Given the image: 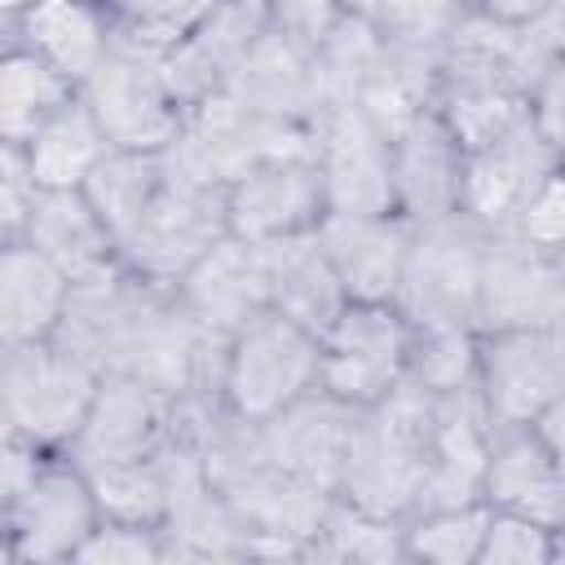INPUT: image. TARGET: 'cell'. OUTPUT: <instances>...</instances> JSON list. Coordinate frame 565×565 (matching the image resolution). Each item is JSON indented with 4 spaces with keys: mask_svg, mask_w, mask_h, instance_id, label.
I'll use <instances>...</instances> for the list:
<instances>
[{
    "mask_svg": "<svg viewBox=\"0 0 565 565\" xmlns=\"http://www.w3.org/2000/svg\"><path fill=\"white\" fill-rule=\"evenodd\" d=\"M322 388V335L282 309L252 313L221 344V406L238 424H265Z\"/></svg>",
    "mask_w": 565,
    "mask_h": 565,
    "instance_id": "cell-1",
    "label": "cell"
},
{
    "mask_svg": "<svg viewBox=\"0 0 565 565\" xmlns=\"http://www.w3.org/2000/svg\"><path fill=\"white\" fill-rule=\"evenodd\" d=\"M102 375L106 371L62 335L4 349V371H0L4 433L31 437L49 450H71L97 397Z\"/></svg>",
    "mask_w": 565,
    "mask_h": 565,
    "instance_id": "cell-2",
    "label": "cell"
},
{
    "mask_svg": "<svg viewBox=\"0 0 565 565\" xmlns=\"http://www.w3.org/2000/svg\"><path fill=\"white\" fill-rule=\"evenodd\" d=\"M225 234V185L194 172L177 150H168V177L119 252L132 274L177 287L181 274Z\"/></svg>",
    "mask_w": 565,
    "mask_h": 565,
    "instance_id": "cell-3",
    "label": "cell"
},
{
    "mask_svg": "<svg viewBox=\"0 0 565 565\" xmlns=\"http://www.w3.org/2000/svg\"><path fill=\"white\" fill-rule=\"evenodd\" d=\"M415 322L397 300H349L322 331V388L353 406H380L411 375Z\"/></svg>",
    "mask_w": 565,
    "mask_h": 565,
    "instance_id": "cell-4",
    "label": "cell"
},
{
    "mask_svg": "<svg viewBox=\"0 0 565 565\" xmlns=\"http://www.w3.org/2000/svg\"><path fill=\"white\" fill-rule=\"evenodd\" d=\"M79 97L88 102V110L97 115V124L115 150L163 154L181 141L185 115H190L177 102L163 66H159V53L146 44H132L124 35L115 40L110 57L88 75Z\"/></svg>",
    "mask_w": 565,
    "mask_h": 565,
    "instance_id": "cell-5",
    "label": "cell"
},
{
    "mask_svg": "<svg viewBox=\"0 0 565 565\" xmlns=\"http://www.w3.org/2000/svg\"><path fill=\"white\" fill-rule=\"evenodd\" d=\"M102 525V503L88 468L57 450L40 477L4 503V561L9 565H57L75 561L84 539Z\"/></svg>",
    "mask_w": 565,
    "mask_h": 565,
    "instance_id": "cell-6",
    "label": "cell"
},
{
    "mask_svg": "<svg viewBox=\"0 0 565 565\" xmlns=\"http://www.w3.org/2000/svg\"><path fill=\"white\" fill-rule=\"evenodd\" d=\"M477 397L490 424H534L565 397V322L499 327L477 340Z\"/></svg>",
    "mask_w": 565,
    "mask_h": 565,
    "instance_id": "cell-7",
    "label": "cell"
},
{
    "mask_svg": "<svg viewBox=\"0 0 565 565\" xmlns=\"http://www.w3.org/2000/svg\"><path fill=\"white\" fill-rule=\"evenodd\" d=\"M481 247L486 230L472 216H446L415 225L397 309L424 327V322H468L477 327V278H481Z\"/></svg>",
    "mask_w": 565,
    "mask_h": 565,
    "instance_id": "cell-8",
    "label": "cell"
},
{
    "mask_svg": "<svg viewBox=\"0 0 565 565\" xmlns=\"http://www.w3.org/2000/svg\"><path fill=\"white\" fill-rule=\"evenodd\" d=\"M309 128L327 185V212H397L393 137L362 102H322Z\"/></svg>",
    "mask_w": 565,
    "mask_h": 565,
    "instance_id": "cell-9",
    "label": "cell"
},
{
    "mask_svg": "<svg viewBox=\"0 0 565 565\" xmlns=\"http://www.w3.org/2000/svg\"><path fill=\"white\" fill-rule=\"evenodd\" d=\"M322 216L327 185L313 146L260 159L225 185V225L243 243H278L291 234H309Z\"/></svg>",
    "mask_w": 565,
    "mask_h": 565,
    "instance_id": "cell-10",
    "label": "cell"
},
{
    "mask_svg": "<svg viewBox=\"0 0 565 565\" xmlns=\"http://www.w3.org/2000/svg\"><path fill=\"white\" fill-rule=\"evenodd\" d=\"M177 433H181V397L132 371H106L66 455H75L84 468H102L119 459L159 455Z\"/></svg>",
    "mask_w": 565,
    "mask_h": 565,
    "instance_id": "cell-11",
    "label": "cell"
},
{
    "mask_svg": "<svg viewBox=\"0 0 565 565\" xmlns=\"http://www.w3.org/2000/svg\"><path fill=\"white\" fill-rule=\"evenodd\" d=\"M565 322V260L521 243L508 230H486L477 278V331Z\"/></svg>",
    "mask_w": 565,
    "mask_h": 565,
    "instance_id": "cell-12",
    "label": "cell"
},
{
    "mask_svg": "<svg viewBox=\"0 0 565 565\" xmlns=\"http://www.w3.org/2000/svg\"><path fill=\"white\" fill-rule=\"evenodd\" d=\"M353 419H358L353 406L335 402L327 388H313L309 397L278 411L274 419L252 424V446L269 468L291 472V477L335 494L340 468L349 455V437H353Z\"/></svg>",
    "mask_w": 565,
    "mask_h": 565,
    "instance_id": "cell-13",
    "label": "cell"
},
{
    "mask_svg": "<svg viewBox=\"0 0 565 565\" xmlns=\"http://www.w3.org/2000/svg\"><path fill=\"white\" fill-rule=\"evenodd\" d=\"M269 9L265 0H221L185 40L159 53V66L177 93V102L190 110L203 97L221 93L234 71L247 62V53L265 40Z\"/></svg>",
    "mask_w": 565,
    "mask_h": 565,
    "instance_id": "cell-14",
    "label": "cell"
},
{
    "mask_svg": "<svg viewBox=\"0 0 565 565\" xmlns=\"http://www.w3.org/2000/svg\"><path fill=\"white\" fill-rule=\"evenodd\" d=\"M415 225L402 212H327L318 243L349 300H397Z\"/></svg>",
    "mask_w": 565,
    "mask_h": 565,
    "instance_id": "cell-15",
    "label": "cell"
},
{
    "mask_svg": "<svg viewBox=\"0 0 565 565\" xmlns=\"http://www.w3.org/2000/svg\"><path fill=\"white\" fill-rule=\"evenodd\" d=\"M393 203L411 225L463 212V150L437 110L393 132Z\"/></svg>",
    "mask_w": 565,
    "mask_h": 565,
    "instance_id": "cell-16",
    "label": "cell"
},
{
    "mask_svg": "<svg viewBox=\"0 0 565 565\" xmlns=\"http://www.w3.org/2000/svg\"><path fill=\"white\" fill-rule=\"evenodd\" d=\"M185 313L216 340L234 335L252 313L269 309L265 287V256L260 243H243L225 234L216 247H207L172 287Z\"/></svg>",
    "mask_w": 565,
    "mask_h": 565,
    "instance_id": "cell-17",
    "label": "cell"
},
{
    "mask_svg": "<svg viewBox=\"0 0 565 565\" xmlns=\"http://www.w3.org/2000/svg\"><path fill=\"white\" fill-rule=\"evenodd\" d=\"M9 44L31 49L53 71H62L75 88L110 57L119 40V18L97 0H35L18 18H4Z\"/></svg>",
    "mask_w": 565,
    "mask_h": 565,
    "instance_id": "cell-18",
    "label": "cell"
},
{
    "mask_svg": "<svg viewBox=\"0 0 565 565\" xmlns=\"http://www.w3.org/2000/svg\"><path fill=\"white\" fill-rule=\"evenodd\" d=\"M561 154L543 141L534 119L521 128L463 150V216L481 230H508L512 212L530 194V185L556 163Z\"/></svg>",
    "mask_w": 565,
    "mask_h": 565,
    "instance_id": "cell-19",
    "label": "cell"
},
{
    "mask_svg": "<svg viewBox=\"0 0 565 565\" xmlns=\"http://www.w3.org/2000/svg\"><path fill=\"white\" fill-rule=\"evenodd\" d=\"M75 278L35 243H0V344L53 340L71 313Z\"/></svg>",
    "mask_w": 565,
    "mask_h": 565,
    "instance_id": "cell-20",
    "label": "cell"
},
{
    "mask_svg": "<svg viewBox=\"0 0 565 565\" xmlns=\"http://www.w3.org/2000/svg\"><path fill=\"white\" fill-rule=\"evenodd\" d=\"M481 499L490 508H512L552 525L565 516V472L534 424H494Z\"/></svg>",
    "mask_w": 565,
    "mask_h": 565,
    "instance_id": "cell-21",
    "label": "cell"
},
{
    "mask_svg": "<svg viewBox=\"0 0 565 565\" xmlns=\"http://www.w3.org/2000/svg\"><path fill=\"white\" fill-rule=\"evenodd\" d=\"M22 238L35 243L44 256H53L75 278V287L124 269V252L110 225L102 221V212L93 207L88 190H40V203Z\"/></svg>",
    "mask_w": 565,
    "mask_h": 565,
    "instance_id": "cell-22",
    "label": "cell"
},
{
    "mask_svg": "<svg viewBox=\"0 0 565 565\" xmlns=\"http://www.w3.org/2000/svg\"><path fill=\"white\" fill-rule=\"evenodd\" d=\"M265 256V287H269V309H282L287 318L305 322L309 331H327L335 313L349 305V291L340 287L318 230L291 234L278 243H260Z\"/></svg>",
    "mask_w": 565,
    "mask_h": 565,
    "instance_id": "cell-23",
    "label": "cell"
},
{
    "mask_svg": "<svg viewBox=\"0 0 565 565\" xmlns=\"http://www.w3.org/2000/svg\"><path fill=\"white\" fill-rule=\"evenodd\" d=\"M110 137L102 132L97 115L88 110L84 97H75L71 106H62L31 141H26V159L40 177L44 190H84L88 177L97 172V163L110 154Z\"/></svg>",
    "mask_w": 565,
    "mask_h": 565,
    "instance_id": "cell-24",
    "label": "cell"
},
{
    "mask_svg": "<svg viewBox=\"0 0 565 565\" xmlns=\"http://www.w3.org/2000/svg\"><path fill=\"white\" fill-rule=\"evenodd\" d=\"M75 97L79 88L62 71H53L22 44H9L0 57V141L26 146Z\"/></svg>",
    "mask_w": 565,
    "mask_h": 565,
    "instance_id": "cell-25",
    "label": "cell"
},
{
    "mask_svg": "<svg viewBox=\"0 0 565 565\" xmlns=\"http://www.w3.org/2000/svg\"><path fill=\"white\" fill-rule=\"evenodd\" d=\"M168 177V150L163 154H146V150H110L97 172L88 177V199L102 212V221L110 225L115 243H124L132 234V225L141 221V212L150 207V199L159 194Z\"/></svg>",
    "mask_w": 565,
    "mask_h": 565,
    "instance_id": "cell-26",
    "label": "cell"
},
{
    "mask_svg": "<svg viewBox=\"0 0 565 565\" xmlns=\"http://www.w3.org/2000/svg\"><path fill=\"white\" fill-rule=\"evenodd\" d=\"M490 503H450V508H419L402 516V543L406 561H433V565H477L481 539H486Z\"/></svg>",
    "mask_w": 565,
    "mask_h": 565,
    "instance_id": "cell-27",
    "label": "cell"
},
{
    "mask_svg": "<svg viewBox=\"0 0 565 565\" xmlns=\"http://www.w3.org/2000/svg\"><path fill=\"white\" fill-rule=\"evenodd\" d=\"M477 340L468 322H424L411 340V384L424 393H459L477 384Z\"/></svg>",
    "mask_w": 565,
    "mask_h": 565,
    "instance_id": "cell-28",
    "label": "cell"
},
{
    "mask_svg": "<svg viewBox=\"0 0 565 565\" xmlns=\"http://www.w3.org/2000/svg\"><path fill=\"white\" fill-rule=\"evenodd\" d=\"M358 18H366L384 40L437 49L450 26L468 13V0H344Z\"/></svg>",
    "mask_w": 565,
    "mask_h": 565,
    "instance_id": "cell-29",
    "label": "cell"
},
{
    "mask_svg": "<svg viewBox=\"0 0 565 565\" xmlns=\"http://www.w3.org/2000/svg\"><path fill=\"white\" fill-rule=\"evenodd\" d=\"M508 234H516L521 243L547 252V256H565V159H556L521 199V207L508 221Z\"/></svg>",
    "mask_w": 565,
    "mask_h": 565,
    "instance_id": "cell-30",
    "label": "cell"
},
{
    "mask_svg": "<svg viewBox=\"0 0 565 565\" xmlns=\"http://www.w3.org/2000/svg\"><path fill=\"white\" fill-rule=\"evenodd\" d=\"M216 4L221 0H128V9L119 13V35L163 53L185 40Z\"/></svg>",
    "mask_w": 565,
    "mask_h": 565,
    "instance_id": "cell-31",
    "label": "cell"
},
{
    "mask_svg": "<svg viewBox=\"0 0 565 565\" xmlns=\"http://www.w3.org/2000/svg\"><path fill=\"white\" fill-rule=\"evenodd\" d=\"M477 565H552V521L490 508Z\"/></svg>",
    "mask_w": 565,
    "mask_h": 565,
    "instance_id": "cell-32",
    "label": "cell"
},
{
    "mask_svg": "<svg viewBox=\"0 0 565 565\" xmlns=\"http://www.w3.org/2000/svg\"><path fill=\"white\" fill-rule=\"evenodd\" d=\"M172 543L163 525H141V521H115L102 516V525L84 539L79 547V565H150V561H168Z\"/></svg>",
    "mask_w": 565,
    "mask_h": 565,
    "instance_id": "cell-33",
    "label": "cell"
},
{
    "mask_svg": "<svg viewBox=\"0 0 565 565\" xmlns=\"http://www.w3.org/2000/svg\"><path fill=\"white\" fill-rule=\"evenodd\" d=\"M40 177L26 159V146L0 141V243H13L26 234V221L40 203Z\"/></svg>",
    "mask_w": 565,
    "mask_h": 565,
    "instance_id": "cell-34",
    "label": "cell"
},
{
    "mask_svg": "<svg viewBox=\"0 0 565 565\" xmlns=\"http://www.w3.org/2000/svg\"><path fill=\"white\" fill-rule=\"evenodd\" d=\"M269 26L318 57V49L335 35V26L349 18L344 0H265Z\"/></svg>",
    "mask_w": 565,
    "mask_h": 565,
    "instance_id": "cell-35",
    "label": "cell"
},
{
    "mask_svg": "<svg viewBox=\"0 0 565 565\" xmlns=\"http://www.w3.org/2000/svg\"><path fill=\"white\" fill-rule=\"evenodd\" d=\"M530 119L543 141L565 159V57H547L530 84Z\"/></svg>",
    "mask_w": 565,
    "mask_h": 565,
    "instance_id": "cell-36",
    "label": "cell"
},
{
    "mask_svg": "<svg viewBox=\"0 0 565 565\" xmlns=\"http://www.w3.org/2000/svg\"><path fill=\"white\" fill-rule=\"evenodd\" d=\"M525 35L543 57H565V0H547L525 22Z\"/></svg>",
    "mask_w": 565,
    "mask_h": 565,
    "instance_id": "cell-37",
    "label": "cell"
},
{
    "mask_svg": "<svg viewBox=\"0 0 565 565\" xmlns=\"http://www.w3.org/2000/svg\"><path fill=\"white\" fill-rule=\"evenodd\" d=\"M477 13L494 18V22H508V26H525L547 0H468Z\"/></svg>",
    "mask_w": 565,
    "mask_h": 565,
    "instance_id": "cell-38",
    "label": "cell"
},
{
    "mask_svg": "<svg viewBox=\"0 0 565 565\" xmlns=\"http://www.w3.org/2000/svg\"><path fill=\"white\" fill-rule=\"evenodd\" d=\"M534 428L543 433L547 450L556 455V463H561V472H565V397H561V402H552V406L534 419Z\"/></svg>",
    "mask_w": 565,
    "mask_h": 565,
    "instance_id": "cell-39",
    "label": "cell"
},
{
    "mask_svg": "<svg viewBox=\"0 0 565 565\" xmlns=\"http://www.w3.org/2000/svg\"><path fill=\"white\" fill-rule=\"evenodd\" d=\"M552 561H556V565H565V516L552 525Z\"/></svg>",
    "mask_w": 565,
    "mask_h": 565,
    "instance_id": "cell-40",
    "label": "cell"
},
{
    "mask_svg": "<svg viewBox=\"0 0 565 565\" xmlns=\"http://www.w3.org/2000/svg\"><path fill=\"white\" fill-rule=\"evenodd\" d=\"M31 4H35V0H0V13H4V18H18V13L31 9Z\"/></svg>",
    "mask_w": 565,
    "mask_h": 565,
    "instance_id": "cell-41",
    "label": "cell"
},
{
    "mask_svg": "<svg viewBox=\"0 0 565 565\" xmlns=\"http://www.w3.org/2000/svg\"><path fill=\"white\" fill-rule=\"evenodd\" d=\"M97 4H106V9H110V13H115V18H119V13H124V9H128V0H97Z\"/></svg>",
    "mask_w": 565,
    "mask_h": 565,
    "instance_id": "cell-42",
    "label": "cell"
},
{
    "mask_svg": "<svg viewBox=\"0 0 565 565\" xmlns=\"http://www.w3.org/2000/svg\"><path fill=\"white\" fill-rule=\"evenodd\" d=\"M561 260H565V256H561Z\"/></svg>",
    "mask_w": 565,
    "mask_h": 565,
    "instance_id": "cell-43",
    "label": "cell"
}]
</instances>
